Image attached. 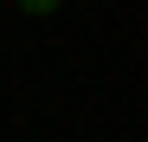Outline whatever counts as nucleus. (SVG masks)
Segmentation results:
<instances>
[{"label":"nucleus","instance_id":"nucleus-1","mask_svg":"<svg viewBox=\"0 0 148 142\" xmlns=\"http://www.w3.org/2000/svg\"><path fill=\"white\" fill-rule=\"evenodd\" d=\"M13 7H19V13H39V19H45V13H58V0H13Z\"/></svg>","mask_w":148,"mask_h":142}]
</instances>
